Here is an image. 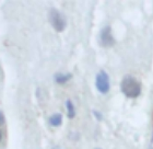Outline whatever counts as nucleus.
Instances as JSON below:
<instances>
[{"instance_id":"1","label":"nucleus","mask_w":153,"mask_h":149,"mask_svg":"<svg viewBox=\"0 0 153 149\" xmlns=\"http://www.w3.org/2000/svg\"><path fill=\"white\" fill-rule=\"evenodd\" d=\"M121 91L128 98H137L141 93V86L136 78L126 76L121 81Z\"/></svg>"},{"instance_id":"2","label":"nucleus","mask_w":153,"mask_h":149,"mask_svg":"<svg viewBox=\"0 0 153 149\" xmlns=\"http://www.w3.org/2000/svg\"><path fill=\"white\" fill-rule=\"evenodd\" d=\"M49 21H51L53 28L57 32H62L66 29V25H67L64 16L55 9H51V12H49Z\"/></svg>"},{"instance_id":"3","label":"nucleus","mask_w":153,"mask_h":149,"mask_svg":"<svg viewBox=\"0 0 153 149\" xmlns=\"http://www.w3.org/2000/svg\"><path fill=\"white\" fill-rule=\"evenodd\" d=\"M96 88L101 93L105 94L111 89V82H109V77L106 71L101 70L97 76H96Z\"/></svg>"},{"instance_id":"4","label":"nucleus","mask_w":153,"mask_h":149,"mask_svg":"<svg viewBox=\"0 0 153 149\" xmlns=\"http://www.w3.org/2000/svg\"><path fill=\"white\" fill-rule=\"evenodd\" d=\"M100 40H101V44L104 47H111V46L114 45L115 40L113 37L111 26L106 25L103 28L102 31H101V35H100Z\"/></svg>"},{"instance_id":"5","label":"nucleus","mask_w":153,"mask_h":149,"mask_svg":"<svg viewBox=\"0 0 153 149\" xmlns=\"http://www.w3.org/2000/svg\"><path fill=\"white\" fill-rule=\"evenodd\" d=\"M49 123H51V126H55V127L59 126L62 123V116H61V114L57 113V114L51 115V118H49Z\"/></svg>"},{"instance_id":"6","label":"nucleus","mask_w":153,"mask_h":149,"mask_svg":"<svg viewBox=\"0 0 153 149\" xmlns=\"http://www.w3.org/2000/svg\"><path fill=\"white\" fill-rule=\"evenodd\" d=\"M71 77H72V76H71V73H58V75H56L55 79H56V82H57V83H60V85H62V83L67 82Z\"/></svg>"},{"instance_id":"7","label":"nucleus","mask_w":153,"mask_h":149,"mask_svg":"<svg viewBox=\"0 0 153 149\" xmlns=\"http://www.w3.org/2000/svg\"><path fill=\"white\" fill-rule=\"evenodd\" d=\"M66 108H67V114L69 118H74V115H76V110H74V106L70 100H68L66 102Z\"/></svg>"},{"instance_id":"8","label":"nucleus","mask_w":153,"mask_h":149,"mask_svg":"<svg viewBox=\"0 0 153 149\" xmlns=\"http://www.w3.org/2000/svg\"><path fill=\"white\" fill-rule=\"evenodd\" d=\"M4 123V116H3L2 112H0V125H2Z\"/></svg>"},{"instance_id":"9","label":"nucleus","mask_w":153,"mask_h":149,"mask_svg":"<svg viewBox=\"0 0 153 149\" xmlns=\"http://www.w3.org/2000/svg\"><path fill=\"white\" fill-rule=\"evenodd\" d=\"M151 142L153 143V128H152V136H151Z\"/></svg>"},{"instance_id":"10","label":"nucleus","mask_w":153,"mask_h":149,"mask_svg":"<svg viewBox=\"0 0 153 149\" xmlns=\"http://www.w3.org/2000/svg\"><path fill=\"white\" fill-rule=\"evenodd\" d=\"M1 138H2V134H1V132H0V140H1Z\"/></svg>"}]
</instances>
